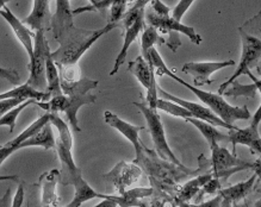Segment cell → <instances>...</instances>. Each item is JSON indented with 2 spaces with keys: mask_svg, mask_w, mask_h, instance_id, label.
Returning a JSON list of instances; mask_svg holds the SVG:
<instances>
[{
  "mask_svg": "<svg viewBox=\"0 0 261 207\" xmlns=\"http://www.w3.org/2000/svg\"><path fill=\"white\" fill-rule=\"evenodd\" d=\"M50 113V123L51 125H54L59 131V141L62 143L63 145L67 146V148L72 149L73 148V137L72 133L69 131L68 125L67 123L63 121L61 117H59L58 113Z\"/></svg>",
  "mask_w": 261,
  "mask_h": 207,
  "instance_id": "obj_32",
  "label": "cell"
},
{
  "mask_svg": "<svg viewBox=\"0 0 261 207\" xmlns=\"http://www.w3.org/2000/svg\"><path fill=\"white\" fill-rule=\"evenodd\" d=\"M134 2H135V0H103V2L98 3V4L84 6V8H79L76 10H74V11H72V12H73V16H77L83 12H90V11L103 12V11H105V10H108L109 8H110V5L114 4V3H121V4L129 6V4H133Z\"/></svg>",
  "mask_w": 261,
  "mask_h": 207,
  "instance_id": "obj_34",
  "label": "cell"
},
{
  "mask_svg": "<svg viewBox=\"0 0 261 207\" xmlns=\"http://www.w3.org/2000/svg\"><path fill=\"white\" fill-rule=\"evenodd\" d=\"M11 2V0H0V10H2L6 5V3Z\"/></svg>",
  "mask_w": 261,
  "mask_h": 207,
  "instance_id": "obj_46",
  "label": "cell"
},
{
  "mask_svg": "<svg viewBox=\"0 0 261 207\" xmlns=\"http://www.w3.org/2000/svg\"><path fill=\"white\" fill-rule=\"evenodd\" d=\"M51 18L49 0H34L31 13L23 22L33 30L47 31L50 27Z\"/></svg>",
  "mask_w": 261,
  "mask_h": 207,
  "instance_id": "obj_17",
  "label": "cell"
},
{
  "mask_svg": "<svg viewBox=\"0 0 261 207\" xmlns=\"http://www.w3.org/2000/svg\"><path fill=\"white\" fill-rule=\"evenodd\" d=\"M10 192H11V189H8V191H6V193H5V195H4V198L3 199H0V206H10V200H9V198H10Z\"/></svg>",
  "mask_w": 261,
  "mask_h": 207,
  "instance_id": "obj_44",
  "label": "cell"
},
{
  "mask_svg": "<svg viewBox=\"0 0 261 207\" xmlns=\"http://www.w3.org/2000/svg\"><path fill=\"white\" fill-rule=\"evenodd\" d=\"M13 98H17V99H35L37 101H47L50 99V96L47 92H42V91H38L34 87H31L29 83L25 82L23 85H18L16 88H13L9 92H5L0 94V100L4 99H13Z\"/></svg>",
  "mask_w": 261,
  "mask_h": 207,
  "instance_id": "obj_21",
  "label": "cell"
},
{
  "mask_svg": "<svg viewBox=\"0 0 261 207\" xmlns=\"http://www.w3.org/2000/svg\"><path fill=\"white\" fill-rule=\"evenodd\" d=\"M0 16L4 18L6 22L9 23V25L12 27L13 33H15L16 37L18 38V41L22 43V45L25 49L29 58L33 57L34 55V41H33V34L29 30V27L22 20H19L17 17L13 15L8 6H4L0 10Z\"/></svg>",
  "mask_w": 261,
  "mask_h": 207,
  "instance_id": "obj_15",
  "label": "cell"
},
{
  "mask_svg": "<svg viewBox=\"0 0 261 207\" xmlns=\"http://www.w3.org/2000/svg\"><path fill=\"white\" fill-rule=\"evenodd\" d=\"M97 80L90 79H79L75 81H67L61 79V90L62 93L67 96V103L63 113L67 115L70 126L74 131H81L77 123V111L84 105L93 104L97 100V97L90 93L98 86Z\"/></svg>",
  "mask_w": 261,
  "mask_h": 207,
  "instance_id": "obj_4",
  "label": "cell"
},
{
  "mask_svg": "<svg viewBox=\"0 0 261 207\" xmlns=\"http://www.w3.org/2000/svg\"><path fill=\"white\" fill-rule=\"evenodd\" d=\"M100 2H103V0H90V3H91V5H94V4H98V3H100Z\"/></svg>",
  "mask_w": 261,
  "mask_h": 207,
  "instance_id": "obj_47",
  "label": "cell"
},
{
  "mask_svg": "<svg viewBox=\"0 0 261 207\" xmlns=\"http://www.w3.org/2000/svg\"><path fill=\"white\" fill-rule=\"evenodd\" d=\"M259 137H260L259 129L249 125L248 128L246 129L229 130L228 142L232 143V146H234V152H235L236 144H243V145L249 146L254 141H255V139L259 138Z\"/></svg>",
  "mask_w": 261,
  "mask_h": 207,
  "instance_id": "obj_26",
  "label": "cell"
},
{
  "mask_svg": "<svg viewBox=\"0 0 261 207\" xmlns=\"http://www.w3.org/2000/svg\"><path fill=\"white\" fill-rule=\"evenodd\" d=\"M257 91V87L255 83H252V85H241L238 80H234L230 85L227 87V90L222 93V96L224 97H246L250 99V98L255 97V93Z\"/></svg>",
  "mask_w": 261,
  "mask_h": 207,
  "instance_id": "obj_30",
  "label": "cell"
},
{
  "mask_svg": "<svg viewBox=\"0 0 261 207\" xmlns=\"http://www.w3.org/2000/svg\"><path fill=\"white\" fill-rule=\"evenodd\" d=\"M257 179V175L254 174L252 178L245 182H240L238 185L231 186L229 188L220 189V194L222 196V203L221 206H231L239 202L240 200L245 199L247 195L252 191L255 181Z\"/></svg>",
  "mask_w": 261,
  "mask_h": 207,
  "instance_id": "obj_20",
  "label": "cell"
},
{
  "mask_svg": "<svg viewBox=\"0 0 261 207\" xmlns=\"http://www.w3.org/2000/svg\"><path fill=\"white\" fill-rule=\"evenodd\" d=\"M257 91H259L260 94H261V85H260V86H257Z\"/></svg>",
  "mask_w": 261,
  "mask_h": 207,
  "instance_id": "obj_48",
  "label": "cell"
},
{
  "mask_svg": "<svg viewBox=\"0 0 261 207\" xmlns=\"http://www.w3.org/2000/svg\"><path fill=\"white\" fill-rule=\"evenodd\" d=\"M193 2H195V0H180V2L178 3V5L172 10L171 13L173 18L177 20H181L185 13L188 12V10L191 8Z\"/></svg>",
  "mask_w": 261,
  "mask_h": 207,
  "instance_id": "obj_35",
  "label": "cell"
},
{
  "mask_svg": "<svg viewBox=\"0 0 261 207\" xmlns=\"http://www.w3.org/2000/svg\"><path fill=\"white\" fill-rule=\"evenodd\" d=\"M49 122H50V113H49V112H47V113L43 114V115H42V117L38 118L37 121H35L33 124L29 126V128H27L25 130H24V131L20 133V135L17 136L16 138H13L12 141H10V142L6 143V144L11 145V146H15L17 150H19V144H20V143L25 141V139L29 138V137L34 136L35 133H37Z\"/></svg>",
  "mask_w": 261,
  "mask_h": 207,
  "instance_id": "obj_28",
  "label": "cell"
},
{
  "mask_svg": "<svg viewBox=\"0 0 261 207\" xmlns=\"http://www.w3.org/2000/svg\"><path fill=\"white\" fill-rule=\"evenodd\" d=\"M128 71L139 80V82L147 91V104L151 108H156L158 83L155 79V69L142 55L137 56L134 61L129 62Z\"/></svg>",
  "mask_w": 261,
  "mask_h": 207,
  "instance_id": "obj_9",
  "label": "cell"
},
{
  "mask_svg": "<svg viewBox=\"0 0 261 207\" xmlns=\"http://www.w3.org/2000/svg\"><path fill=\"white\" fill-rule=\"evenodd\" d=\"M156 110H162L165 112H167L168 114L174 115V117H179V118H191L193 117L191 112H190L188 108L182 107L181 105H179L174 101L168 100V99H164V98H159L156 101Z\"/></svg>",
  "mask_w": 261,
  "mask_h": 207,
  "instance_id": "obj_31",
  "label": "cell"
},
{
  "mask_svg": "<svg viewBox=\"0 0 261 207\" xmlns=\"http://www.w3.org/2000/svg\"><path fill=\"white\" fill-rule=\"evenodd\" d=\"M141 173L142 171L139 167L135 166V163L119 162L110 173L104 175L103 178L107 179L108 181H111L115 185V187L117 188L119 194H122L128 186L133 185L134 182L139 180Z\"/></svg>",
  "mask_w": 261,
  "mask_h": 207,
  "instance_id": "obj_13",
  "label": "cell"
},
{
  "mask_svg": "<svg viewBox=\"0 0 261 207\" xmlns=\"http://www.w3.org/2000/svg\"><path fill=\"white\" fill-rule=\"evenodd\" d=\"M231 66H235V61H232V60H227V61L222 62H189L182 66V72L192 75L195 86L199 87L211 85L214 80L210 79V76L214 73Z\"/></svg>",
  "mask_w": 261,
  "mask_h": 207,
  "instance_id": "obj_11",
  "label": "cell"
},
{
  "mask_svg": "<svg viewBox=\"0 0 261 207\" xmlns=\"http://www.w3.org/2000/svg\"><path fill=\"white\" fill-rule=\"evenodd\" d=\"M49 44L45 38L44 30H37L34 40V55L30 58L29 69L30 76L28 83L38 91L47 90V78H45V55L49 50Z\"/></svg>",
  "mask_w": 261,
  "mask_h": 207,
  "instance_id": "obj_8",
  "label": "cell"
},
{
  "mask_svg": "<svg viewBox=\"0 0 261 207\" xmlns=\"http://www.w3.org/2000/svg\"><path fill=\"white\" fill-rule=\"evenodd\" d=\"M153 193V188H135L128 192L124 191L119 196L110 195V199L114 200L117 206H140L139 199L150 196Z\"/></svg>",
  "mask_w": 261,
  "mask_h": 207,
  "instance_id": "obj_27",
  "label": "cell"
},
{
  "mask_svg": "<svg viewBox=\"0 0 261 207\" xmlns=\"http://www.w3.org/2000/svg\"><path fill=\"white\" fill-rule=\"evenodd\" d=\"M242 41L241 60L234 74L218 88V94L227 90L230 83L241 75H246L253 67H255L261 58V11L255 17L239 27Z\"/></svg>",
  "mask_w": 261,
  "mask_h": 207,
  "instance_id": "obj_3",
  "label": "cell"
},
{
  "mask_svg": "<svg viewBox=\"0 0 261 207\" xmlns=\"http://www.w3.org/2000/svg\"><path fill=\"white\" fill-rule=\"evenodd\" d=\"M221 203H222V196H221V194L220 193H218V194L215 196V199L214 200H210V201H207V202H203V203H200L199 206H204V207H213V206H221Z\"/></svg>",
  "mask_w": 261,
  "mask_h": 207,
  "instance_id": "obj_41",
  "label": "cell"
},
{
  "mask_svg": "<svg viewBox=\"0 0 261 207\" xmlns=\"http://www.w3.org/2000/svg\"><path fill=\"white\" fill-rule=\"evenodd\" d=\"M260 123H261V105L259 106V108H257V110H256L255 113H254L253 119H252V123H250V125L254 126V128L259 129Z\"/></svg>",
  "mask_w": 261,
  "mask_h": 207,
  "instance_id": "obj_43",
  "label": "cell"
},
{
  "mask_svg": "<svg viewBox=\"0 0 261 207\" xmlns=\"http://www.w3.org/2000/svg\"><path fill=\"white\" fill-rule=\"evenodd\" d=\"M151 4V10H153V12L155 15L158 16H169L171 15L172 10L168 8V6H166L164 3L161 2V0H151L150 2Z\"/></svg>",
  "mask_w": 261,
  "mask_h": 207,
  "instance_id": "obj_37",
  "label": "cell"
},
{
  "mask_svg": "<svg viewBox=\"0 0 261 207\" xmlns=\"http://www.w3.org/2000/svg\"><path fill=\"white\" fill-rule=\"evenodd\" d=\"M188 123H191L192 125H195L197 129L199 130L200 133L205 137V139L209 143L210 148L211 146L218 144L220 142H228V135H224L218 131V130L215 128L213 124L210 123L204 122L202 119L191 117V118H186L185 119Z\"/></svg>",
  "mask_w": 261,
  "mask_h": 207,
  "instance_id": "obj_24",
  "label": "cell"
},
{
  "mask_svg": "<svg viewBox=\"0 0 261 207\" xmlns=\"http://www.w3.org/2000/svg\"><path fill=\"white\" fill-rule=\"evenodd\" d=\"M45 78H47V93L49 96L54 97L62 93L61 90V78H60L58 65L51 57L50 49L45 55Z\"/></svg>",
  "mask_w": 261,
  "mask_h": 207,
  "instance_id": "obj_23",
  "label": "cell"
},
{
  "mask_svg": "<svg viewBox=\"0 0 261 207\" xmlns=\"http://www.w3.org/2000/svg\"><path fill=\"white\" fill-rule=\"evenodd\" d=\"M62 164V169L60 170V178L59 181L61 182L63 186L72 185L74 187V198L70 201L68 207H79L83 205V202L89 201L91 199H110V195L100 194L97 193L91 186L84 180L83 174H81V169L76 167L74 163V160L72 156L63 157L60 160Z\"/></svg>",
  "mask_w": 261,
  "mask_h": 207,
  "instance_id": "obj_5",
  "label": "cell"
},
{
  "mask_svg": "<svg viewBox=\"0 0 261 207\" xmlns=\"http://www.w3.org/2000/svg\"><path fill=\"white\" fill-rule=\"evenodd\" d=\"M73 17L69 0H56V12L53 16L50 24L54 38L60 36L63 31L74 25Z\"/></svg>",
  "mask_w": 261,
  "mask_h": 207,
  "instance_id": "obj_18",
  "label": "cell"
},
{
  "mask_svg": "<svg viewBox=\"0 0 261 207\" xmlns=\"http://www.w3.org/2000/svg\"><path fill=\"white\" fill-rule=\"evenodd\" d=\"M115 27H121V25L117 23H108L99 30H84L73 25L55 38L60 43V47L58 50L51 52V57L58 67L77 66L81 56L101 36Z\"/></svg>",
  "mask_w": 261,
  "mask_h": 207,
  "instance_id": "obj_2",
  "label": "cell"
},
{
  "mask_svg": "<svg viewBox=\"0 0 261 207\" xmlns=\"http://www.w3.org/2000/svg\"><path fill=\"white\" fill-rule=\"evenodd\" d=\"M248 148L250 152H252V154H255V155L261 156V137L255 139V141H254L252 144L248 146Z\"/></svg>",
  "mask_w": 261,
  "mask_h": 207,
  "instance_id": "obj_40",
  "label": "cell"
},
{
  "mask_svg": "<svg viewBox=\"0 0 261 207\" xmlns=\"http://www.w3.org/2000/svg\"><path fill=\"white\" fill-rule=\"evenodd\" d=\"M29 146H42L44 149H53L56 146V141L53 135L51 123L49 122L42 128L34 136L29 137L25 141L19 144V150L24 148H29Z\"/></svg>",
  "mask_w": 261,
  "mask_h": 207,
  "instance_id": "obj_22",
  "label": "cell"
},
{
  "mask_svg": "<svg viewBox=\"0 0 261 207\" xmlns=\"http://www.w3.org/2000/svg\"><path fill=\"white\" fill-rule=\"evenodd\" d=\"M146 22L150 26H154L161 34H167L168 40H166V44L171 49L173 52L178 50V48L181 45L180 37L179 34H184L185 36L190 38V41L195 44L202 43V37L196 33V30L191 26L185 25L181 23V20L174 19L169 16H158L153 12V10H146Z\"/></svg>",
  "mask_w": 261,
  "mask_h": 207,
  "instance_id": "obj_6",
  "label": "cell"
},
{
  "mask_svg": "<svg viewBox=\"0 0 261 207\" xmlns=\"http://www.w3.org/2000/svg\"><path fill=\"white\" fill-rule=\"evenodd\" d=\"M24 195H25V193H24V186L19 185V187L17 188L15 198H13V200H12L11 206H13V207H20V206H22L23 202H24Z\"/></svg>",
  "mask_w": 261,
  "mask_h": 207,
  "instance_id": "obj_39",
  "label": "cell"
},
{
  "mask_svg": "<svg viewBox=\"0 0 261 207\" xmlns=\"http://www.w3.org/2000/svg\"><path fill=\"white\" fill-rule=\"evenodd\" d=\"M213 176H214L213 171H211V173H205V174L203 173L198 175L196 179H193V180L189 181L188 184H185V186H182L180 191L178 192V201L179 202L190 201V200H191L197 193H199L200 188H202L203 186L205 185Z\"/></svg>",
  "mask_w": 261,
  "mask_h": 207,
  "instance_id": "obj_25",
  "label": "cell"
},
{
  "mask_svg": "<svg viewBox=\"0 0 261 207\" xmlns=\"http://www.w3.org/2000/svg\"><path fill=\"white\" fill-rule=\"evenodd\" d=\"M144 27H146V13L143 16H141L137 18L135 22H134L132 25L129 27L124 29V41H123V47L119 51V54L117 56V58L115 60V65H114V69L110 72V75L114 76L115 74H117V72L119 71L123 63L125 62L126 56H128V50L135 40L139 36L141 31H142Z\"/></svg>",
  "mask_w": 261,
  "mask_h": 207,
  "instance_id": "obj_16",
  "label": "cell"
},
{
  "mask_svg": "<svg viewBox=\"0 0 261 207\" xmlns=\"http://www.w3.org/2000/svg\"><path fill=\"white\" fill-rule=\"evenodd\" d=\"M164 43H166V40L159 35V31L154 26L148 25L144 27L142 36H141V51H142V56L144 58L147 57V54L150 48H153L155 44Z\"/></svg>",
  "mask_w": 261,
  "mask_h": 207,
  "instance_id": "obj_29",
  "label": "cell"
},
{
  "mask_svg": "<svg viewBox=\"0 0 261 207\" xmlns=\"http://www.w3.org/2000/svg\"><path fill=\"white\" fill-rule=\"evenodd\" d=\"M37 100L35 99H28L25 101H23L22 104H19L18 106L11 108V110L6 112L4 115L0 117V126H9L10 128V132H13L16 126V121L18 118V115L22 113V111L24 108L29 106L31 104H36Z\"/></svg>",
  "mask_w": 261,
  "mask_h": 207,
  "instance_id": "obj_33",
  "label": "cell"
},
{
  "mask_svg": "<svg viewBox=\"0 0 261 207\" xmlns=\"http://www.w3.org/2000/svg\"><path fill=\"white\" fill-rule=\"evenodd\" d=\"M16 152H18V150H17L15 146H11L8 144H4L3 146H0V166L5 162L6 159H9V157Z\"/></svg>",
  "mask_w": 261,
  "mask_h": 207,
  "instance_id": "obj_38",
  "label": "cell"
},
{
  "mask_svg": "<svg viewBox=\"0 0 261 207\" xmlns=\"http://www.w3.org/2000/svg\"><path fill=\"white\" fill-rule=\"evenodd\" d=\"M0 181H19L17 175H0Z\"/></svg>",
  "mask_w": 261,
  "mask_h": 207,
  "instance_id": "obj_45",
  "label": "cell"
},
{
  "mask_svg": "<svg viewBox=\"0 0 261 207\" xmlns=\"http://www.w3.org/2000/svg\"><path fill=\"white\" fill-rule=\"evenodd\" d=\"M151 0H135V2L133 3V5L130 6L129 9H133V10H141V9H146L147 4H149Z\"/></svg>",
  "mask_w": 261,
  "mask_h": 207,
  "instance_id": "obj_42",
  "label": "cell"
},
{
  "mask_svg": "<svg viewBox=\"0 0 261 207\" xmlns=\"http://www.w3.org/2000/svg\"><path fill=\"white\" fill-rule=\"evenodd\" d=\"M146 60L149 62V65L151 67H154L155 72H156V74L159 76L167 75L173 80H175L178 83H180V85L186 87V88H189L193 94H196L197 98H198L200 101H203L211 111H214L218 117L223 119L225 123H228V124L234 125V123L236 121H248L250 118V112L248 111L246 105L242 107L232 106V105L224 100V98L222 97L221 94L205 92V91L197 88L196 86L190 85L189 82L184 81V80L175 75L174 72H172L171 69L166 66L164 60H162L160 54H159L158 50L154 47L149 49Z\"/></svg>",
  "mask_w": 261,
  "mask_h": 207,
  "instance_id": "obj_1",
  "label": "cell"
},
{
  "mask_svg": "<svg viewBox=\"0 0 261 207\" xmlns=\"http://www.w3.org/2000/svg\"><path fill=\"white\" fill-rule=\"evenodd\" d=\"M0 79L8 80L12 85L18 86L20 83V76L15 69H6L0 67Z\"/></svg>",
  "mask_w": 261,
  "mask_h": 207,
  "instance_id": "obj_36",
  "label": "cell"
},
{
  "mask_svg": "<svg viewBox=\"0 0 261 207\" xmlns=\"http://www.w3.org/2000/svg\"><path fill=\"white\" fill-rule=\"evenodd\" d=\"M134 106L139 108L142 112L144 118H146L148 130L150 132L151 139H153L155 150H156L159 157L184 168V166L180 163V161L175 157L171 148H169L167 139H166L164 124H162L160 114L156 112V108H151L147 103H134Z\"/></svg>",
  "mask_w": 261,
  "mask_h": 207,
  "instance_id": "obj_7",
  "label": "cell"
},
{
  "mask_svg": "<svg viewBox=\"0 0 261 207\" xmlns=\"http://www.w3.org/2000/svg\"><path fill=\"white\" fill-rule=\"evenodd\" d=\"M158 94L160 96V98L172 100V101H174V103L181 105L182 107L188 108V110L191 112L193 117L202 119V121H204V122L210 123V124H213L214 126H222V128H225L228 130L239 129L238 126L230 125V124H228V123H225L223 119H221L220 117H218V115L215 113L214 111H211L209 107L203 106V105H200V104L193 103V101H188V100L180 99V98H178L175 96H172L171 93L166 92V91L160 88L159 86H158Z\"/></svg>",
  "mask_w": 261,
  "mask_h": 207,
  "instance_id": "obj_10",
  "label": "cell"
},
{
  "mask_svg": "<svg viewBox=\"0 0 261 207\" xmlns=\"http://www.w3.org/2000/svg\"><path fill=\"white\" fill-rule=\"evenodd\" d=\"M60 178V170L51 169L40 176L42 187V206H59V196L56 193V185Z\"/></svg>",
  "mask_w": 261,
  "mask_h": 207,
  "instance_id": "obj_19",
  "label": "cell"
},
{
  "mask_svg": "<svg viewBox=\"0 0 261 207\" xmlns=\"http://www.w3.org/2000/svg\"><path fill=\"white\" fill-rule=\"evenodd\" d=\"M211 161L210 162V168L214 173L216 171H223V170H230L232 168L238 167H243L246 169H252L253 163L245 162V161L238 159V157L231 155L230 153L228 152L227 148H223V146H220L218 144L211 146Z\"/></svg>",
  "mask_w": 261,
  "mask_h": 207,
  "instance_id": "obj_14",
  "label": "cell"
},
{
  "mask_svg": "<svg viewBox=\"0 0 261 207\" xmlns=\"http://www.w3.org/2000/svg\"><path fill=\"white\" fill-rule=\"evenodd\" d=\"M104 119L107 124L110 125L111 128L117 130L118 132H121L122 135L124 136L130 143H132L134 145V149H135L136 157H139L144 150V146L142 144V142L140 141V135H139L140 131H142L144 129V126H135L130 124V123L123 121V119L118 117V115H116L110 111L104 112Z\"/></svg>",
  "mask_w": 261,
  "mask_h": 207,
  "instance_id": "obj_12",
  "label": "cell"
}]
</instances>
